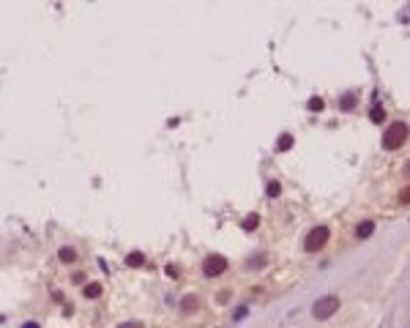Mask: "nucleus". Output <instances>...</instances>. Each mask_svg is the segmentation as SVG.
<instances>
[{
    "mask_svg": "<svg viewBox=\"0 0 410 328\" xmlns=\"http://www.w3.org/2000/svg\"><path fill=\"white\" fill-rule=\"evenodd\" d=\"M405 140H408V126H405L402 120L391 123L389 129L383 132V148H386V151H396V148H402Z\"/></svg>",
    "mask_w": 410,
    "mask_h": 328,
    "instance_id": "obj_1",
    "label": "nucleus"
},
{
    "mask_svg": "<svg viewBox=\"0 0 410 328\" xmlns=\"http://www.w3.org/2000/svg\"><path fill=\"white\" fill-rule=\"evenodd\" d=\"M336 309H339V298H336V295H323V298L314 301L312 314L317 320H328L331 314H336Z\"/></svg>",
    "mask_w": 410,
    "mask_h": 328,
    "instance_id": "obj_2",
    "label": "nucleus"
},
{
    "mask_svg": "<svg viewBox=\"0 0 410 328\" xmlns=\"http://www.w3.org/2000/svg\"><path fill=\"white\" fill-rule=\"evenodd\" d=\"M328 235H331V232H328V227H323V224H320V227H314V230H309V232H306V238H304V249H306V251L323 249V246H326V241H328Z\"/></svg>",
    "mask_w": 410,
    "mask_h": 328,
    "instance_id": "obj_3",
    "label": "nucleus"
},
{
    "mask_svg": "<svg viewBox=\"0 0 410 328\" xmlns=\"http://www.w3.org/2000/svg\"><path fill=\"white\" fill-rule=\"evenodd\" d=\"M202 271H205V276H222V273L227 271V260H224L222 254H211V257H205V263H202Z\"/></svg>",
    "mask_w": 410,
    "mask_h": 328,
    "instance_id": "obj_4",
    "label": "nucleus"
},
{
    "mask_svg": "<svg viewBox=\"0 0 410 328\" xmlns=\"http://www.w3.org/2000/svg\"><path fill=\"white\" fill-rule=\"evenodd\" d=\"M82 295L85 298H98V295H101V285H98V282H88L85 290H82Z\"/></svg>",
    "mask_w": 410,
    "mask_h": 328,
    "instance_id": "obj_5",
    "label": "nucleus"
},
{
    "mask_svg": "<svg viewBox=\"0 0 410 328\" xmlns=\"http://www.w3.org/2000/svg\"><path fill=\"white\" fill-rule=\"evenodd\" d=\"M372 232H375V222H361L358 227H355V235L358 238H369Z\"/></svg>",
    "mask_w": 410,
    "mask_h": 328,
    "instance_id": "obj_6",
    "label": "nucleus"
},
{
    "mask_svg": "<svg viewBox=\"0 0 410 328\" xmlns=\"http://www.w3.org/2000/svg\"><path fill=\"white\" fill-rule=\"evenodd\" d=\"M142 263H145V257H142V251H129V254H126V266L139 268Z\"/></svg>",
    "mask_w": 410,
    "mask_h": 328,
    "instance_id": "obj_7",
    "label": "nucleus"
},
{
    "mask_svg": "<svg viewBox=\"0 0 410 328\" xmlns=\"http://www.w3.org/2000/svg\"><path fill=\"white\" fill-rule=\"evenodd\" d=\"M58 260H60V263H74V260H77V251L71 249V246H63V249L58 251Z\"/></svg>",
    "mask_w": 410,
    "mask_h": 328,
    "instance_id": "obj_8",
    "label": "nucleus"
},
{
    "mask_svg": "<svg viewBox=\"0 0 410 328\" xmlns=\"http://www.w3.org/2000/svg\"><path fill=\"white\" fill-rule=\"evenodd\" d=\"M369 118H372V123H380V120L386 118V110H383L380 104H375V107H372V112H369Z\"/></svg>",
    "mask_w": 410,
    "mask_h": 328,
    "instance_id": "obj_9",
    "label": "nucleus"
},
{
    "mask_svg": "<svg viewBox=\"0 0 410 328\" xmlns=\"http://www.w3.org/2000/svg\"><path fill=\"white\" fill-rule=\"evenodd\" d=\"M323 107H326V101H323L320 96H312V98H309V110H312V112H323Z\"/></svg>",
    "mask_w": 410,
    "mask_h": 328,
    "instance_id": "obj_10",
    "label": "nucleus"
},
{
    "mask_svg": "<svg viewBox=\"0 0 410 328\" xmlns=\"http://www.w3.org/2000/svg\"><path fill=\"white\" fill-rule=\"evenodd\" d=\"M276 148H279V151H287V148H293V134H282Z\"/></svg>",
    "mask_w": 410,
    "mask_h": 328,
    "instance_id": "obj_11",
    "label": "nucleus"
},
{
    "mask_svg": "<svg viewBox=\"0 0 410 328\" xmlns=\"http://www.w3.org/2000/svg\"><path fill=\"white\" fill-rule=\"evenodd\" d=\"M257 224H260V219L252 213V216H246L243 219V230H257Z\"/></svg>",
    "mask_w": 410,
    "mask_h": 328,
    "instance_id": "obj_12",
    "label": "nucleus"
},
{
    "mask_svg": "<svg viewBox=\"0 0 410 328\" xmlns=\"http://www.w3.org/2000/svg\"><path fill=\"white\" fill-rule=\"evenodd\" d=\"M279 192H282V186H279L276 181L268 183V197H271V200H273V197H279Z\"/></svg>",
    "mask_w": 410,
    "mask_h": 328,
    "instance_id": "obj_13",
    "label": "nucleus"
},
{
    "mask_svg": "<svg viewBox=\"0 0 410 328\" xmlns=\"http://www.w3.org/2000/svg\"><path fill=\"white\" fill-rule=\"evenodd\" d=\"M195 304H197V298H183V312H195Z\"/></svg>",
    "mask_w": 410,
    "mask_h": 328,
    "instance_id": "obj_14",
    "label": "nucleus"
},
{
    "mask_svg": "<svg viewBox=\"0 0 410 328\" xmlns=\"http://www.w3.org/2000/svg\"><path fill=\"white\" fill-rule=\"evenodd\" d=\"M399 203H402V205H405V203H410V186L399 192Z\"/></svg>",
    "mask_w": 410,
    "mask_h": 328,
    "instance_id": "obj_15",
    "label": "nucleus"
},
{
    "mask_svg": "<svg viewBox=\"0 0 410 328\" xmlns=\"http://www.w3.org/2000/svg\"><path fill=\"white\" fill-rule=\"evenodd\" d=\"M353 104H355L353 96H345V98H342V107H345V110H353Z\"/></svg>",
    "mask_w": 410,
    "mask_h": 328,
    "instance_id": "obj_16",
    "label": "nucleus"
},
{
    "mask_svg": "<svg viewBox=\"0 0 410 328\" xmlns=\"http://www.w3.org/2000/svg\"><path fill=\"white\" fill-rule=\"evenodd\" d=\"M118 328H145V326H142V323H134V320H132V323H120Z\"/></svg>",
    "mask_w": 410,
    "mask_h": 328,
    "instance_id": "obj_17",
    "label": "nucleus"
},
{
    "mask_svg": "<svg viewBox=\"0 0 410 328\" xmlns=\"http://www.w3.org/2000/svg\"><path fill=\"white\" fill-rule=\"evenodd\" d=\"M22 328H39V323H25Z\"/></svg>",
    "mask_w": 410,
    "mask_h": 328,
    "instance_id": "obj_18",
    "label": "nucleus"
}]
</instances>
